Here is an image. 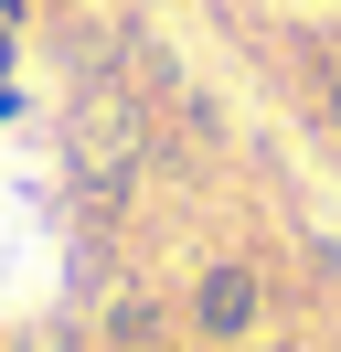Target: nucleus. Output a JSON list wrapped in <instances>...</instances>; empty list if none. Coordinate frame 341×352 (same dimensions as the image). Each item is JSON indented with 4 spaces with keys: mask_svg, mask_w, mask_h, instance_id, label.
<instances>
[{
    "mask_svg": "<svg viewBox=\"0 0 341 352\" xmlns=\"http://www.w3.org/2000/svg\"><path fill=\"white\" fill-rule=\"evenodd\" d=\"M192 320H203L213 342H234V331L256 320V267H234V256H224V267H203V288H192Z\"/></svg>",
    "mask_w": 341,
    "mask_h": 352,
    "instance_id": "2",
    "label": "nucleus"
},
{
    "mask_svg": "<svg viewBox=\"0 0 341 352\" xmlns=\"http://www.w3.org/2000/svg\"><path fill=\"white\" fill-rule=\"evenodd\" d=\"M331 129H341V75H331Z\"/></svg>",
    "mask_w": 341,
    "mask_h": 352,
    "instance_id": "4",
    "label": "nucleus"
},
{
    "mask_svg": "<svg viewBox=\"0 0 341 352\" xmlns=\"http://www.w3.org/2000/svg\"><path fill=\"white\" fill-rule=\"evenodd\" d=\"M0 107H21V96H11V22H0Z\"/></svg>",
    "mask_w": 341,
    "mask_h": 352,
    "instance_id": "3",
    "label": "nucleus"
},
{
    "mask_svg": "<svg viewBox=\"0 0 341 352\" xmlns=\"http://www.w3.org/2000/svg\"><path fill=\"white\" fill-rule=\"evenodd\" d=\"M139 150H149V118H139V96H128V75H96V86L64 107V160H75V182L85 192H118V182L139 171Z\"/></svg>",
    "mask_w": 341,
    "mask_h": 352,
    "instance_id": "1",
    "label": "nucleus"
}]
</instances>
